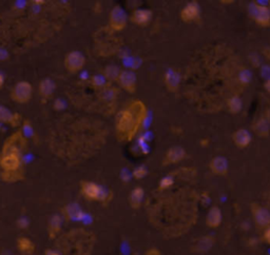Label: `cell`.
Masks as SVG:
<instances>
[{
    "label": "cell",
    "instance_id": "1",
    "mask_svg": "<svg viewBox=\"0 0 270 255\" xmlns=\"http://www.w3.org/2000/svg\"><path fill=\"white\" fill-rule=\"evenodd\" d=\"M147 107L142 100H133L121 110L116 118V135L120 142H131L141 130L147 117Z\"/></svg>",
    "mask_w": 270,
    "mask_h": 255
},
{
    "label": "cell",
    "instance_id": "2",
    "mask_svg": "<svg viewBox=\"0 0 270 255\" xmlns=\"http://www.w3.org/2000/svg\"><path fill=\"white\" fill-rule=\"evenodd\" d=\"M23 133L17 132L8 138L3 144L1 155H0V167L6 173L18 172L21 167V152L18 142L23 140Z\"/></svg>",
    "mask_w": 270,
    "mask_h": 255
},
{
    "label": "cell",
    "instance_id": "3",
    "mask_svg": "<svg viewBox=\"0 0 270 255\" xmlns=\"http://www.w3.org/2000/svg\"><path fill=\"white\" fill-rule=\"evenodd\" d=\"M33 95V86L28 82L17 83L11 92V98L17 104H27Z\"/></svg>",
    "mask_w": 270,
    "mask_h": 255
},
{
    "label": "cell",
    "instance_id": "4",
    "mask_svg": "<svg viewBox=\"0 0 270 255\" xmlns=\"http://www.w3.org/2000/svg\"><path fill=\"white\" fill-rule=\"evenodd\" d=\"M128 16L126 11L120 5H115L111 10L110 17H109V26L114 32L122 31L127 27Z\"/></svg>",
    "mask_w": 270,
    "mask_h": 255
},
{
    "label": "cell",
    "instance_id": "5",
    "mask_svg": "<svg viewBox=\"0 0 270 255\" xmlns=\"http://www.w3.org/2000/svg\"><path fill=\"white\" fill-rule=\"evenodd\" d=\"M64 67L72 74H76L79 71H82L86 64V58L83 53L78 51H72L64 57Z\"/></svg>",
    "mask_w": 270,
    "mask_h": 255
},
{
    "label": "cell",
    "instance_id": "6",
    "mask_svg": "<svg viewBox=\"0 0 270 255\" xmlns=\"http://www.w3.org/2000/svg\"><path fill=\"white\" fill-rule=\"evenodd\" d=\"M250 16L261 27L270 26V10L266 5L251 3L249 6Z\"/></svg>",
    "mask_w": 270,
    "mask_h": 255
},
{
    "label": "cell",
    "instance_id": "7",
    "mask_svg": "<svg viewBox=\"0 0 270 255\" xmlns=\"http://www.w3.org/2000/svg\"><path fill=\"white\" fill-rule=\"evenodd\" d=\"M251 212L258 227L265 229L270 227V212L266 208L261 207L257 203H252Z\"/></svg>",
    "mask_w": 270,
    "mask_h": 255
},
{
    "label": "cell",
    "instance_id": "8",
    "mask_svg": "<svg viewBox=\"0 0 270 255\" xmlns=\"http://www.w3.org/2000/svg\"><path fill=\"white\" fill-rule=\"evenodd\" d=\"M101 190L103 187L93 183V181H82L80 183V191L84 195V198L88 200H98L100 199Z\"/></svg>",
    "mask_w": 270,
    "mask_h": 255
},
{
    "label": "cell",
    "instance_id": "9",
    "mask_svg": "<svg viewBox=\"0 0 270 255\" xmlns=\"http://www.w3.org/2000/svg\"><path fill=\"white\" fill-rule=\"evenodd\" d=\"M201 16V9L200 5L196 1L189 2L187 5H185L183 10L180 11V18L184 23L190 24L193 21H196L200 19Z\"/></svg>",
    "mask_w": 270,
    "mask_h": 255
},
{
    "label": "cell",
    "instance_id": "10",
    "mask_svg": "<svg viewBox=\"0 0 270 255\" xmlns=\"http://www.w3.org/2000/svg\"><path fill=\"white\" fill-rule=\"evenodd\" d=\"M187 155V153L185 149L180 145H173L170 149H168L166 152L165 157L163 159V165L168 166V165H173V164H178L181 162Z\"/></svg>",
    "mask_w": 270,
    "mask_h": 255
},
{
    "label": "cell",
    "instance_id": "11",
    "mask_svg": "<svg viewBox=\"0 0 270 255\" xmlns=\"http://www.w3.org/2000/svg\"><path fill=\"white\" fill-rule=\"evenodd\" d=\"M137 78L135 73L132 71H122L119 78V85L128 93H134L136 91Z\"/></svg>",
    "mask_w": 270,
    "mask_h": 255
},
{
    "label": "cell",
    "instance_id": "12",
    "mask_svg": "<svg viewBox=\"0 0 270 255\" xmlns=\"http://www.w3.org/2000/svg\"><path fill=\"white\" fill-rule=\"evenodd\" d=\"M23 117L18 113H13L8 108L0 105V122L8 123V125L16 128L21 123Z\"/></svg>",
    "mask_w": 270,
    "mask_h": 255
},
{
    "label": "cell",
    "instance_id": "13",
    "mask_svg": "<svg viewBox=\"0 0 270 255\" xmlns=\"http://www.w3.org/2000/svg\"><path fill=\"white\" fill-rule=\"evenodd\" d=\"M209 167H210V170L212 171V173L215 174V175L223 176L227 174L229 165H228V160L225 157L216 156L211 159Z\"/></svg>",
    "mask_w": 270,
    "mask_h": 255
},
{
    "label": "cell",
    "instance_id": "14",
    "mask_svg": "<svg viewBox=\"0 0 270 255\" xmlns=\"http://www.w3.org/2000/svg\"><path fill=\"white\" fill-rule=\"evenodd\" d=\"M151 19H152V12L150 10H146V9L134 10L132 15H131V21L140 27L148 26L151 23Z\"/></svg>",
    "mask_w": 270,
    "mask_h": 255
},
{
    "label": "cell",
    "instance_id": "15",
    "mask_svg": "<svg viewBox=\"0 0 270 255\" xmlns=\"http://www.w3.org/2000/svg\"><path fill=\"white\" fill-rule=\"evenodd\" d=\"M56 90V84L53 79L51 78H43L40 80L39 86H38V91H39V95L41 96L42 99H50L53 96V94Z\"/></svg>",
    "mask_w": 270,
    "mask_h": 255
},
{
    "label": "cell",
    "instance_id": "16",
    "mask_svg": "<svg viewBox=\"0 0 270 255\" xmlns=\"http://www.w3.org/2000/svg\"><path fill=\"white\" fill-rule=\"evenodd\" d=\"M232 141L238 148L244 149L247 148L251 142V135L245 129H239L232 134Z\"/></svg>",
    "mask_w": 270,
    "mask_h": 255
},
{
    "label": "cell",
    "instance_id": "17",
    "mask_svg": "<svg viewBox=\"0 0 270 255\" xmlns=\"http://www.w3.org/2000/svg\"><path fill=\"white\" fill-rule=\"evenodd\" d=\"M180 83V76L179 74V72H177L173 69L167 70L165 74V85L167 86V89L170 92H177L179 90Z\"/></svg>",
    "mask_w": 270,
    "mask_h": 255
},
{
    "label": "cell",
    "instance_id": "18",
    "mask_svg": "<svg viewBox=\"0 0 270 255\" xmlns=\"http://www.w3.org/2000/svg\"><path fill=\"white\" fill-rule=\"evenodd\" d=\"M222 218H223V216H222L221 209L216 206H213L212 208H210L209 212L207 214L206 225L209 228L220 227L222 224Z\"/></svg>",
    "mask_w": 270,
    "mask_h": 255
},
{
    "label": "cell",
    "instance_id": "19",
    "mask_svg": "<svg viewBox=\"0 0 270 255\" xmlns=\"http://www.w3.org/2000/svg\"><path fill=\"white\" fill-rule=\"evenodd\" d=\"M64 216L67 217V220L70 221H82L84 218V212L82 208H80L77 203L73 202L69 203L63 209Z\"/></svg>",
    "mask_w": 270,
    "mask_h": 255
},
{
    "label": "cell",
    "instance_id": "20",
    "mask_svg": "<svg viewBox=\"0 0 270 255\" xmlns=\"http://www.w3.org/2000/svg\"><path fill=\"white\" fill-rule=\"evenodd\" d=\"M253 131L260 137H268L270 134V122L265 118L261 117L253 123Z\"/></svg>",
    "mask_w": 270,
    "mask_h": 255
},
{
    "label": "cell",
    "instance_id": "21",
    "mask_svg": "<svg viewBox=\"0 0 270 255\" xmlns=\"http://www.w3.org/2000/svg\"><path fill=\"white\" fill-rule=\"evenodd\" d=\"M145 196V191L142 187H135L130 193L129 202L131 208L138 209L142 206V202Z\"/></svg>",
    "mask_w": 270,
    "mask_h": 255
},
{
    "label": "cell",
    "instance_id": "22",
    "mask_svg": "<svg viewBox=\"0 0 270 255\" xmlns=\"http://www.w3.org/2000/svg\"><path fill=\"white\" fill-rule=\"evenodd\" d=\"M62 226V217L60 215H53L49 222L48 226V233L51 238H54L57 236L58 233L61 230Z\"/></svg>",
    "mask_w": 270,
    "mask_h": 255
},
{
    "label": "cell",
    "instance_id": "23",
    "mask_svg": "<svg viewBox=\"0 0 270 255\" xmlns=\"http://www.w3.org/2000/svg\"><path fill=\"white\" fill-rule=\"evenodd\" d=\"M214 244V238L210 235H206L198 240V243L195 244L194 251L198 253H206L208 252L211 248H212Z\"/></svg>",
    "mask_w": 270,
    "mask_h": 255
},
{
    "label": "cell",
    "instance_id": "24",
    "mask_svg": "<svg viewBox=\"0 0 270 255\" xmlns=\"http://www.w3.org/2000/svg\"><path fill=\"white\" fill-rule=\"evenodd\" d=\"M121 70L115 64H109L104 69L103 75L107 78L108 82H119V78L121 74Z\"/></svg>",
    "mask_w": 270,
    "mask_h": 255
},
{
    "label": "cell",
    "instance_id": "25",
    "mask_svg": "<svg viewBox=\"0 0 270 255\" xmlns=\"http://www.w3.org/2000/svg\"><path fill=\"white\" fill-rule=\"evenodd\" d=\"M17 247H18V250L20 252H23V253L28 254V255L33 254L34 251H35V245H34V243L32 242V240L30 238H28V237H20V238H18V240H17Z\"/></svg>",
    "mask_w": 270,
    "mask_h": 255
},
{
    "label": "cell",
    "instance_id": "26",
    "mask_svg": "<svg viewBox=\"0 0 270 255\" xmlns=\"http://www.w3.org/2000/svg\"><path fill=\"white\" fill-rule=\"evenodd\" d=\"M118 95H119V90L111 85H109L108 88L101 90L99 92V97L101 100H104L105 103H111V101L116 99Z\"/></svg>",
    "mask_w": 270,
    "mask_h": 255
},
{
    "label": "cell",
    "instance_id": "27",
    "mask_svg": "<svg viewBox=\"0 0 270 255\" xmlns=\"http://www.w3.org/2000/svg\"><path fill=\"white\" fill-rule=\"evenodd\" d=\"M227 107L231 114H238L242 111V108H243L242 99H240L238 95L231 96L227 100Z\"/></svg>",
    "mask_w": 270,
    "mask_h": 255
},
{
    "label": "cell",
    "instance_id": "28",
    "mask_svg": "<svg viewBox=\"0 0 270 255\" xmlns=\"http://www.w3.org/2000/svg\"><path fill=\"white\" fill-rule=\"evenodd\" d=\"M91 85L94 86L95 89L98 90H104L108 88L110 84L107 80V78L103 74H95L91 77Z\"/></svg>",
    "mask_w": 270,
    "mask_h": 255
},
{
    "label": "cell",
    "instance_id": "29",
    "mask_svg": "<svg viewBox=\"0 0 270 255\" xmlns=\"http://www.w3.org/2000/svg\"><path fill=\"white\" fill-rule=\"evenodd\" d=\"M239 82L243 85H247L251 82V73L248 69H242L239 72Z\"/></svg>",
    "mask_w": 270,
    "mask_h": 255
},
{
    "label": "cell",
    "instance_id": "30",
    "mask_svg": "<svg viewBox=\"0 0 270 255\" xmlns=\"http://www.w3.org/2000/svg\"><path fill=\"white\" fill-rule=\"evenodd\" d=\"M148 174V169L145 166L136 167L132 172V175L135 179H142Z\"/></svg>",
    "mask_w": 270,
    "mask_h": 255
},
{
    "label": "cell",
    "instance_id": "31",
    "mask_svg": "<svg viewBox=\"0 0 270 255\" xmlns=\"http://www.w3.org/2000/svg\"><path fill=\"white\" fill-rule=\"evenodd\" d=\"M23 135L27 137H32L34 135V130L31 125V122L29 120H25L23 123V131H21Z\"/></svg>",
    "mask_w": 270,
    "mask_h": 255
},
{
    "label": "cell",
    "instance_id": "32",
    "mask_svg": "<svg viewBox=\"0 0 270 255\" xmlns=\"http://www.w3.org/2000/svg\"><path fill=\"white\" fill-rule=\"evenodd\" d=\"M174 184V179L171 176H166L159 181V190H166Z\"/></svg>",
    "mask_w": 270,
    "mask_h": 255
},
{
    "label": "cell",
    "instance_id": "33",
    "mask_svg": "<svg viewBox=\"0 0 270 255\" xmlns=\"http://www.w3.org/2000/svg\"><path fill=\"white\" fill-rule=\"evenodd\" d=\"M9 57H10V54H9L8 51H6L5 49L0 48V61L8 60Z\"/></svg>",
    "mask_w": 270,
    "mask_h": 255
},
{
    "label": "cell",
    "instance_id": "34",
    "mask_svg": "<svg viewBox=\"0 0 270 255\" xmlns=\"http://www.w3.org/2000/svg\"><path fill=\"white\" fill-rule=\"evenodd\" d=\"M249 58H250V60L252 61V64H254L255 67H258L259 62H260V58H259V56H258L257 54H252V55H250Z\"/></svg>",
    "mask_w": 270,
    "mask_h": 255
},
{
    "label": "cell",
    "instance_id": "35",
    "mask_svg": "<svg viewBox=\"0 0 270 255\" xmlns=\"http://www.w3.org/2000/svg\"><path fill=\"white\" fill-rule=\"evenodd\" d=\"M264 239L267 244L270 245V227L267 228L266 231L264 232Z\"/></svg>",
    "mask_w": 270,
    "mask_h": 255
},
{
    "label": "cell",
    "instance_id": "36",
    "mask_svg": "<svg viewBox=\"0 0 270 255\" xmlns=\"http://www.w3.org/2000/svg\"><path fill=\"white\" fill-rule=\"evenodd\" d=\"M146 255H162V254H160V252L156 249H151L147 252V254H146Z\"/></svg>",
    "mask_w": 270,
    "mask_h": 255
},
{
    "label": "cell",
    "instance_id": "37",
    "mask_svg": "<svg viewBox=\"0 0 270 255\" xmlns=\"http://www.w3.org/2000/svg\"><path fill=\"white\" fill-rule=\"evenodd\" d=\"M264 88H265V90H266L268 93H270V78L267 79L266 82H265V84H264Z\"/></svg>",
    "mask_w": 270,
    "mask_h": 255
},
{
    "label": "cell",
    "instance_id": "38",
    "mask_svg": "<svg viewBox=\"0 0 270 255\" xmlns=\"http://www.w3.org/2000/svg\"><path fill=\"white\" fill-rule=\"evenodd\" d=\"M263 53H264V55L268 58V59H270V48H265L263 50Z\"/></svg>",
    "mask_w": 270,
    "mask_h": 255
},
{
    "label": "cell",
    "instance_id": "39",
    "mask_svg": "<svg viewBox=\"0 0 270 255\" xmlns=\"http://www.w3.org/2000/svg\"><path fill=\"white\" fill-rule=\"evenodd\" d=\"M46 255H60V252H57L55 250H47Z\"/></svg>",
    "mask_w": 270,
    "mask_h": 255
},
{
    "label": "cell",
    "instance_id": "40",
    "mask_svg": "<svg viewBox=\"0 0 270 255\" xmlns=\"http://www.w3.org/2000/svg\"><path fill=\"white\" fill-rule=\"evenodd\" d=\"M3 85H4V75L2 73H0V89L2 88Z\"/></svg>",
    "mask_w": 270,
    "mask_h": 255
},
{
    "label": "cell",
    "instance_id": "41",
    "mask_svg": "<svg viewBox=\"0 0 270 255\" xmlns=\"http://www.w3.org/2000/svg\"><path fill=\"white\" fill-rule=\"evenodd\" d=\"M32 3H34L35 5H41L43 3H46L45 0H39V1H37V0H33Z\"/></svg>",
    "mask_w": 270,
    "mask_h": 255
},
{
    "label": "cell",
    "instance_id": "42",
    "mask_svg": "<svg viewBox=\"0 0 270 255\" xmlns=\"http://www.w3.org/2000/svg\"><path fill=\"white\" fill-rule=\"evenodd\" d=\"M265 118L270 122V109H268V110L266 111V114H265Z\"/></svg>",
    "mask_w": 270,
    "mask_h": 255
}]
</instances>
